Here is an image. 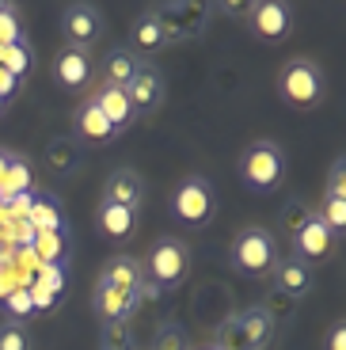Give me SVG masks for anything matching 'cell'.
Wrapping results in <instances>:
<instances>
[{
  "instance_id": "cell-1",
  "label": "cell",
  "mask_w": 346,
  "mask_h": 350,
  "mask_svg": "<svg viewBox=\"0 0 346 350\" xmlns=\"http://www.w3.org/2000/svg\"><path fill=\"white\" fill-rule=\"evenodd\" d=\"M240 179L248 191H259V194L278 191L282 179H286V152H282V145L251 141L248 152L240 157Z\"/></svg>"
},
{
  "instance_id": "cell-2",
  "label": "cell",
  "mask_w": 346,
  "mask_h": 350,
  "mask_svg": "<svg viewBox=\"0 0 346 350\" xmlns=\"http://www.w3.org/2000/svg\"><path fill=\"white\" fill-rule=\"evenodd\" d=\"M232 262H236V271L248 274V278H267V274H274V267H278L274 237L259 225L240 228L232 240Z\"/></svg>"
},
{
  "instance_id": "cell-3",
  "label": "cell",
  "mask_w": 346,
  "mask_h": 350,
  "mask_svg": "<svg viewBox=\"0 0 346 350\" xmlns=\"http://www.w3.org/2000/svg\"><path fill=\"white\" fill-rule=\"evenodd\" d=\"M278 92L293 107H316L323 99V69L312 57H293L278 72Z\"/></svg>"
},
{
  "instance_id": "cell-4",
  "label": "cell",
  "mask_w": 346,
  "mask_h": 350,
  "mask_svg": "<svg viewBox=\"0 0 346 350\" xmlns=\"http://www.w3.org/2000/svg\"><path fill=\"white\" fill-rule=\"evenodd\" d=\"M141 271L152 278L156 289H172V286H179V282L187 278V271H191V252H187L183 240L164 237V240H156L152 244L148 259L141 262Z\"/></svg>"
},
{
  "instance_id": "cell-5",
  "label": "cell",
  "mask_w": 346,
  "mask_h": 350,
  "mask_svg": "<svg viewBox=\"0 0 346 350\" xmlns=\"http://www.w3.org/2000/svg\"><path fill=\"white\" fill-rule=\"evenodd\" d=\"M152 19L164 31V42H183V38H198L206 31L209 19V4H191V0H172V4H160V8H148Z\"/></svg>"
},
{
  "instance_id": "cell-6",
  "label": "cell",
  "mask_w": 346,
  "mask_h": 350,
  "mask_svg": "<svg viewBox=\"0 0 346 350\" xmlns=\"http://www.w3.org/2000/svg\"><path fill=\"white\" fill-rule=\"evenodd\" d=\"M172 210L175 217L183 221V225H206L209 217H213V191H209V183L202 179V175H187L179 187H175V198H172Z\"/></svg>"
},
{
  "instance_id": "cell-7",
  "label": "cell",
  "mask_w": 346,
  "mask_h": 350,
  "mask_svg": "<svg viewBox=\"0 0 346 350\" xmlns=\"http://www.w3.org/2000/svg\"><path fill=\"white\" fill-rule=\"evenodd\" d=\"M248 27H251V35L263 38V42H282V38H289V31H293V8L282 4V0L251 4Z\"/></svg>"
},
{
  "instance_id": "cell-8",
  "label": "cell",
  "mask_w": 346,
  "mask_h": 350,
  "mask_svg": "<svg viewBox=\"0 0 346 350\" xmlns=\"http://www.w3.org/2000/svg\"><path fill=\"white\" fill-rule=\"evenodd\" d=\"M137 305H141V289H137V293H130V289H118V286H107V282H96V316L103 320L107 327L126 324Z\"/></svg>"
},
{
  "instance_id": "cell-9",
  "label": "cell",
  "mask_w": 346,
  "mask_h": 350,
  "mask_svg": "<svg viewBox=\"0 0 346 350\" xmlns=\"http://www.w3.org/2000/svg\"><path fill=\"white\" fill-rule=\"evenodd\" d=\"M293 247H297V259L301 262H320V259H328L331 247H335V232L312 213V217L301 225V232L293 237Z\"/></svg>"
},
{
  "instance_id": "cell-10",
  "label": "cell",
  "mask_w": 346,
  "mask_h": 350,
  "mask_svg": "<svg viewBox=\"0 0 346 350\" xmlns=\"http://www.w3.org/2000/svg\"><path fill=\"white\" fill-rule=\"evenodd\" d=\"M126 96H130L133 114H152L156 107L164 103V80H160V72H156L152 65H141V69L133 72L130 88H126Z\"/></svg>"
},
{
  "instance_id": "cell-11",
  "label": "cell",
  "mask_w": 346,
  "mask_h": 350,
  "mask_svg": "<svg viewBox=\"0 0 346 350\" xmlns=\"http://www.w3.org/2000/svg\"><path fill=\"white\" fill-rule=\"evenodd\" d=\"M65 38H69L72 50H88V46L99 38V27H103V19H99L96 8H88V4H72V8H65Z\"/></svg>"
},
{
  "instance_id": "cell-12",
  "label": "cell",
  "mask_w": 346,
  "mask_h": 350,
  "mask_svg": "<svg viewBox=\"0 0 346 350\" xmlns=\"http://www.w3.org/2000/svg\"><path fill=\"white\" fill-rule=\"evenodd\" d=\"M141 198H145V179H141L133 167H118V172H111V179H107V187H103V202H111V206H126V210H137Z\"/></svg>"
},
{
  "instance_id": "cell-13",
  "label": "cell",
  "mask_w": 346,
  "mask_h": 350,
  "mask_svg": "<svg viewBox=\"0 0 346 350\" xmlns=\"http://www.w3.org/2000/svg\"><path fill=\"white\" fill-rule=\"evenodd\" d=\"M53 77H57L61 88H72V92H80V88L92 80V57H88L84 50H72V46H65V50L57 53V62H53Z\"/></svg>"
},
{
  "instance_id": "cell-14",
  "label": "cell",
  "mask_w": 346,
  "mask_h": 350,
  "mask_svg": "<svg viewBox=\"0 0 346 350\" xmlns=\"http://www.w3.org/2000/svg\"><path fill=\"white\" fill-rule=\"evenodd\" d=\"M92 103L99 107L107 122L114 130H126L133 122V107H130V96H126V88H111V84H99V92L92 96Z\"/></svg>"
},
{
  "instance_id": "cell-15",
  "label": "cell",
  "mask_w": 346,
  "mask_h": 350,
  "mask_svg": "<svg viewBox=\"0 0 346 350\" xmlns=\"http://www.w3.org/2000/svg\"><path fill=\"white\" fill-rule=\"evenodd\" d=\"M99 282L137 293V289L145 286V271H141V262L133 259V255H114V259H107V267H103V274H99Z\"/></svg>"
},
{
  "instance_id": "cell-16",
  "label": "cell",
  "mask_w": 346,
  "mask_h": 350,
  "mask_svg": "<svg viewBox=\"0 0 346 350\" xmlns=\"http://www.w3.org/2000/svg\"><path fill=\"white\" fill-rule=\"evenodd\" d=\"M274 286L282 289V293H289L293 301H301L304 293L312 289L308 262H301V259H282V262L274 267Z\"/></svg>"
},
{
  "instance_id": "cell-17",
  "label": "cell",
  "mask_w": 346,
  "mask_h": 350,
  "mask_svg": "<svg viewBox=\"0 0 346 350\" xmlns=\"http://www.w3.org/2000/svg\"><path fill=\"white\" fill-rule=\"evenodd\" d=\"M35 187V172H31V160L23 152H8V172L0 179V202L16 198V194H27Z\"/></svg>"
},
{
  "instance_id": "cell-18",
  "label": "cell",
  "mask_w": 346,
  "mask_h": 350,
  "mask_svg": "<svg viewBox=\"0 0 346 350\" xmlns=\"http://www.w3.org/2000/svg\"><path fill=\"white\" fill-rule=\"evenodd\" d=\"M236 324H240V332H243L251 350H267L270 339H274V324H270V316L263 308H243V312H236Z\"/></svg>"
},
{
  "instance_id": "cell-19",
  "label": "cell",
  "mask_w": 346,
  "mask_h": 350,
  "mask_svg": "<svg viewBox=\"0 0 346 350\" xmlns=\"http://www.w3.org/2000/svg\"><path fill=\"white\" fill-rule=\"evenodd\" d=\"M77 133H80L84 141H92V145H103V141H111L118 130H114L103 114H99V107L88 99V103L77 111Z\"/></svg>"
},
{
  "instance_id": "cell-20",
  "label": "cell",
  "mask_w": 346,
  "mask_h": 350,
  "mask_svg": "<svg viewBox=\"0 0 346 350\" xmlns=\"http://www.w3.org/2000/svg\"><path fill=\"white\" fill-rule=\"evenodd\" d=\"M27 221H31L35 232H61V228H65V217H61V206H57L53 194H35Z\"/></svg>"
},
{
  "instance_id": "cell-21",
  "label": "cell",
  "mask_w": 346,
  "mask_h": 350,
  "mask_svg": "<svg viewBox=\"0 0 346 350\" xmlns=\"http://www.w3.org/2000/svg\"><path fill=\"white\" fill-rule=\"evenodd\" d=\"M99 228L114 240H126L137 228V210H126V206H111V202H99Z\"/></svg>"
},
{
  "instance_id": "cell-22",
  "label": "cell",
  "mask_w": 346,
  "mask_h": 350,
  "mask_svg": "<svg viewBox=\"0 0 346 350\" xmlns=\"http://www.w3.org/2000/svg\"><path fill=\"white\" fill-rule=\"evenodd\" d=\"M137 69H141V57H133V50H111V57H107V65H103V84L130 88V80Z\"/></svg>"
},
{
  "instance_id": "cell-23",
  "label": "cell",
  "mask_w": 346,
  "mask_h": 350,
  "mask_svg": "<svg viewBox=\"0 0 346 350\" xmlns=\"http://www.w3.org/2000/svg\"><path fill=\"white\" fill-rule=\"evenodd\" d=\"M38 267H61L65 259V237L61 232H35V244H31Z\"/></svg>"
},
{
  "instance_id": "cell-24",
  "label": "cell",
  "mask_w": 346,
  "mask_h": 350,
  "mask_svg": "<svg viewBox=\"0 0 346 350\" xmlns=\"http://www.w3.org/2000/svg\"><path fill=\"white\" fill-rule=\"evenodd\" d=\"M164 46V31H160V23L152 19V12H145V16L133 23V50L137 53H156Z\"/></svg>"
},
{
  "instance_id": "cell-25",
  "label": "cell",
  "mask_w": 346,
  "mask_h": 350,
  "mask_svg": "<svg viewBox=\"0 0 346 350\" xmlns=\"http://www.w3.org/2000/svg\"><path fill=\"white\" fill-rule=\"evenodd\" d=\"M259 308L270 316V324H282V320H293V316H297V308H301V301H293L289 293H282V289L274 286V289L267 293V301H263Z\"/></svg>"
},
{
  "instance_id": "cell-26",
  "label": "cell",
  "mask_w": 346,
  "mask_h": 350,
  "mask_svg": "<svg viewBox=\"0 0 346 350\" xmlns=\"http://www.w3.org/2000/svg\"><path fill=\"white\" fill-rule=\"evenodd\" d=\"M0 69L4 72H12V77H23L27 69H31V50H27V42H19V46H4L0 50Z\"/></svg>"
},
{
  "instance_id": "cell-27",
  "label": "cell",
  "mask_w": 346,
  "mask_h": 350,
  "mask_svg": "<svg viewBox=\"0 0 346 350\" xmlns=\"http://www.w3.org/2000/svg\"><path fill=\"white\" fill-rule=\"evenodd\" d=\"M316 217H320L331 232H343V228H346V198H331V194H323Z\"/></svg>"
},
{
  "instance_id": "cell-28",
  "label": "cell",
  "mask_w": 346,
  "mask_h": 350,
  "mask_svg": "<svg viewBox=\"0 0 346 350\" xmlns=\"http://www.w3.org/2000/svg\"><path fill=\"white\" fill-rule=\"evenodd\" d=\"M46 157H50V164L57 167V172H72V164H77V141H69V137L50 141Z\"/></svg>"
},
{
  "instance_id": "cell-29",
  "label": "cell",
  "mask_w": 346,
  "mask_h": 350,
  "mask_svg": "<svg viewBox=\"0 0 346 350\" xmlns=\"http://www.w3.org/2000/svg\"><path fill=\"white\" fill-rule=\"evenodd\" d=\"M213 347H217V350H251L248 339H243V332H240V324H236V316H228L225 324L217 327Z\"/></svg>"
},
{
  "instance_id": "cell-30",
  "label": "cell",
  "mask_w": 346,
  "mask_h": 350,
  "mask_svg": "<svg viewBox=\"0 0 346 350\" xmlns=\"http://www.w3.org/2000/svg\"><path fill=\"white\" fill-rule=\"evenodd\" d=\"M19 42H23V27H19V19H16V8L4 4V8H0V50H4V46H19Z\"/></svg>"
},
{
  "instance_id": "cell-31",
  "label": "cell",
  "mask_w": 346,
  "mask_h": 350,
  "mask_svg": "<svg viewBox=\"0 0 346 350\" xmlns=\"http://www.w3.org/2000/svg\"><path fill=\"white\" fill-rule=\"evenodd\" d=\"M0 350H31V332L23 324H4L0 327Z\"/></svg>"
},
{
  "instance_id": "cell-32",
  "label": "cell",
  "mask_w": 346,
  "mask_h": 350,
  "mask_svg": "<svg viewBox=\"0 0 346 350\" xmlns=\"http://www.w3.org/2000/svg\"><path fill=\"white\" fill-rule=\"evenodd\" d=\"M99 350H137L133 347V335L126 324H114L103 332V342H99Z\"/></svg>"
},
{
  "instance_id": "cell-33",
  "label": "cell",
  "mask_w": 346,
  "mask_h": 350,
  "mask_svg": "<svg viewBox=\"0 0 346 350\" xmlns=\"http://www.w3.org/2000/svg\"><path fill=\"white\" fill-rule=\"evenodd\" d=\"M4 308H8L12 316H19V320L35 312V305H31V293H27L23 286H12V289H8V297H4Z\"/></svg>"
},
{
  "instance_id": "cell-34",
  "label": "cell",
  "mask_w": 346,
  "mask_h": 350,
  "mask_svg": "<svg viewBox=\"0 0 346 350\" xmlns=\"http://www.w3.org/2000/svg\"><path fill=\"white\" fill-rule=\"evenodd\" d=\"M4 240H8L12 247H31L35 244V228H31V221H8Z\"/></svg>"
},
{
  "instance_id": "cell-35",
  "label": "cell",
  "mask_w": 346,
  "mask_h": 350,
  "mask_svg": "<svg viewBox=\"0 0 346 350\" xmlns=\"http://www.w3.org/2000/svg\"><path fill=\"white\" fill-rule=\"evenodd\" d=\"M35 271H38V286H42L46 293L57 297L61 289H65V274H61V267H35Z\"/></svg>"
},
{
  "instance_id": "cell-36",
  "label": "cell",
  "mask_w": 346,
  "mask_h": 350,
  "mask_svg": "<svg viewBox=\"0 0 346 350\" xmlns=\"http://www.w3.org/2000/svg\"><path fill=\"white\" fill-rule=\"evenodd\" d=\"M308 217H312V213L304 210L301 202H289L286 210H282V225H286V232H293V237H297V232H301V225H304V221H308Z\"/></svg>"
},
{
  "instance_id": "cell-37",
  "label": "cell",
  "mask_w": 346,
  "mask_h": 350,
  "mask_svg": "<svg viewBox=\"0 0 346 350\" xmlns=\"http://www.w3.org/2000/svg\"><path fill=\"white\" fill-rule=\"evenodd\" d=\"M152 350H187V339H183V332L175 324H168V327H160Z\"/></svg>"
},
{
  "instance_id": "cell-38",
  "label": "cell",
  "mask_w": 346,
  "mask_h": 350,
  "mask_svg": "<svg viewBox=\"0 0 346 350\" xmlns=\"http://www.w3.org/2000/svg\"><path fill=\"white\" fill-rule=\"evenodd\" d=\"M331 198H346V160H335L331 164V175H328V191Z\"/></svg>"
},
{
  "instance_id": "cell-39",
  "label": "cell",
  "mask_w": 346,
  "mask_h": 350,
  "mask_svg": "<svg viewBox=\"0 0 346 350\" xmlns=\"http://www.w3.org/2000/svg\"><path fill=\"white\" fill-rule=\"evenodd\" d=\"M27 293H31V305H35V312H50V308L57 305V301H53V293H46V289L38 286V282H35L31 289H27Z\"/></svg>"
},
{
  "instance_id": "cell-40",
  "label": "cell",
  "mask_w": 346,
  "mask_h": 350,
  "mask_svg": "<svg viewBox=\"0 0 346 350\" xmlns=\"http://www.w3.org/2000/svg\"><path fill=\"white\" fill-rule=\"evenodd\" d=\"M328 350H346V324H335V327H331Z\"/></svg>"
},
{
  "instance_id": "cell-41",
  "label": "cell",
  "mask_w": 346,
  "mask_h": 350,
  "mask_svg": "<svg viewBox=\"0 0 346 350\" xmlns=\"http://www.w3.org/2000/svg\"><path fill=\"white\" fill-rule=\"evenodd\" d=\"M225 12H228V16H248L251 4H225Z\"/></svg>"
},
{
  "instance_id": "cell-42",
  "label": "cell",
  "mask_w": 346,
  "mask_h": 350,
  "mask_svg": "<svg viewBox=\"0 0 346 350\" xmlns=\"http://www.w3.org/2000/svg\"><path fill=\"white\" fill-rule=\"evenodd\" d=\"M4 172H8V152H0V179H4Z\"/></svg>"
},
{
  "instance_id": "cell-43",
  "label": "cell",
  "mask_w": 346,
  "mask_h": 350,
  "mask_svg": "<svg viewBox=\"0 0 346 350\" xmlns=\"http://www.w3.org/2000/svg\"><path fill=\"white\" fill-rule=\"evenodd\" d=\"M0 221H4V202H0Z\"/></svg>"
},
{
  "instance_id": "cell-44",
  "label": "cell",
  "mask_w": 346,
  "mask_h": 350,
  "mask_svg": "<svg viewBox=\"0 0 346 350\" xmlns=\"http://www.w3.org/2000/svg\"><path fill=\"white\" fill-rule=\"evenodd\" d=\"M202 350H217V347H202Z\"/></svg>"
},
{
  "instance_id": "cell-45",
  "label": "cell",
  "mask_w": 346,
  "mask_h": 350,
  "mask_svg": "<svg viewBox=\"0 0 346 350\" xmlns=\"http://www.w3.org/2000/svg\"><path fill=\"white\" fill-rule=\"evenodd\" d=\"M0 107H4V99H0Z\"/></svg>"
}]
</instances>
